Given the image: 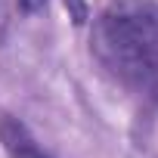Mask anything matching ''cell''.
<instances>
[{
    "label": "cell",
    "instance_id": "obj_1",
    "mask_svg": "<svg viewBox=\"0 0 158 158\" xmlns=\"http://www.w3.org/2000/svg\"><path fill=\"white\" fill-rule=\"evenodd\" d=\"M93 53L127 93L158 102V6L152 0H112L93 25Z\"/></svg>",
    "mask_w": 158,
    "mask_h": 158
},
{
    "label": "cell",
    "instance_id": "obj_3",
    "mask_svg": "<svg viewBox=\"0 0 158 158\" xmlns=\"http://www.w3.org/2000/svg\"><path fill=\"white\" fill-rule=\"evenodd\" d=\"M25 6H28V10H34V6H44V0H25Z\"/></svg>",
    "mask_w": 158,
    "mask_h": 158
},
{
    "label": "cell",
    "instance_id": "obj_2",
    "mask_svg": "<svg viewBox=\"0 0 158 158\" xmlns=\"http://www.w3.org/2000/svg\"><path fill=\"white\" fill-rule=\"evenodd\" d=\"M0 143H3V149L10 152V158H50L40 149V143L28 133V127L13 121V118L0 121Z\"/></svg>",
    "mask_w": 158,
    "mask_h": 158
}]
</instances>
